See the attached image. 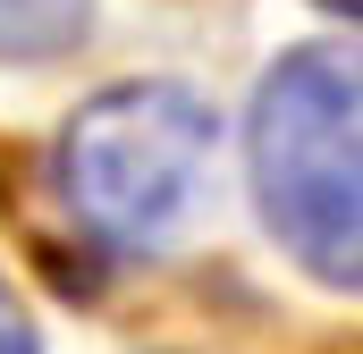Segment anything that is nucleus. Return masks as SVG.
Here are the masks:
<instances>
[{
    "mask_svg": "<svg viewBox=\"0 0 363 354\" xmlns=\"http://www.w3.org/2000/svg\"><path fill=\"white\" fill-rule=\"evenodd\" d=\"M211 161H220V110L194 85L135 76L93 93L60 127L51 185H60V211L101 253H161L194 219Z\"/></svg>",
    "mask_w": 363,
    "mask_h": 354,
    "instance_id": "obj_1",
    "label": "nucleus"
},
{
    "mask_svg": "<svg viewBox=\"0 0 363 354\" xmlns=\"http://www.w3.org/2000/svg\"><path fill=\"white\" fill-rule=\"evenodd\" d=\"M245 169L262 228L321 287H355V59L338 42H296L254 85Z\"/></svg>",
    "mask_w": 363,
    "mask_h": 354,
    "instance_id": "obj_2",
    "label": "nucleus"
},
{
    "mask_svg": "<svg viewBox=\"0 0 363 354\" xmlns=\"http://www.w3.org/2000/svg\"><path fill=\"white\" fill-rule=\"evenodd\" d=\"M0 354H43V329H34V312L9 278H0Z\"/></svg>",
    "mask_w": 363,
    "mask_h": 354,
    "instance_id": "obj_4",
    "label": "nucleus"
},
{
    "mask_svg": "<svg viewBox=\"0 0 363 354\" xmlns=\"http://www.w3.org/2000/svg\"><path fill=\"white\" fill-rule=\"evenodd\" d=\"M93 34V0H0V68H51Z\"/></svg>",
    "mask_w": 363,
    "mask_h": 354,
    "instance_id": "obj_3",
    "label": "nucleus"
}]
</instances>
